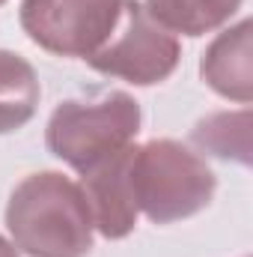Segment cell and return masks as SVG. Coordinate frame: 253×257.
Returning <instances> with one entry per match:
<instances>
[{"label": "cell", "instance_id": "cell-1", "mask_svg": "<svg viewBox=\"0 0 253 257\" xmlns=\"http://www.w3.org/2000/svg\"><path fill=\"white\" fill-rule=\"evenodd\" d=\"M6 230L12 245L30 257H86L96 227L80 183L57 171H39L9 194Z\"/></svg>", "mask_w": 253, "mask_h": 257}, {"label": "cell", "instance_id": "cell-2", "mask_svg": "<svg viewBox=\"0 0 253 257\" xmlns=\"http://www.w3.org/2000/svg\"><path fill=\"white\" fill-rule=\"evenodd\" d=\"M128 180L137 212L152 224H173L202 212L218 189V177L206 159L173 138L134 144Z\"/></svg>", "mask_w": 253, "mask_h": 257}, {"label": "cell", "instance_id": "cell-3", "mask_svg": "<svg viewBox=\"0 0 253 257\" xmlns=\"http://www.w3.org/2000/svg\"><path fill=\"white\" fill-rule=\"evenodd\" d=\"M140 132V105L131 93L114 90L98 99H68L54 108L45 144L72 171L86 174L108 156L134 144Z\"/></svg>", "mask_w": 253, "mask_h": 257}, {"label": "cell", "instance_id": "cell-4", "mask_svg": "<svg viewBox=\"0 0 253 257\" xmlns=\"http://www.w3.org/2000/svg\"><path fill=\"white\" fill-rule=\"evenodd\" d=\"M182 57L179 39L164 30L140 0H120V18L104 45L86 57L102 75L128 81L134 87H152L167 81Z\"/></svg>", "mask_w": 253, "mask_h": 257}, {"label": "cell", "instance_id": "cell-5", "mask_svg": "<svg viewBox=\"0 0 253 257\" xmlns=\"http://www.w3.org/2000/svg\"><path fill=\"white\" fill-rule=\"evenodd\" d=\"M24 33L57 57H92L120 18V0H21Z\"/></svg>", "mask_w": 253, "mask_h": 257}, {"label": "cell", "instance_id": "cell-6", "mask_svg": "<svg viewBox=\"0 0 253 257\" xmlns=\"http://www.w3.org/2000/svg\"><path fill=\"white\" fill-rule=\"evenodd\" d=\"M134 144L122 147L120 153L108 156L86 174H80V189L86 197L92 227L104 239H126L137 227V206L131 194V180H128V162H131Z\"/></svg>", "mask_w": 253, "mask_h": 257}, {"label": "cell", "instance_id": "cell-7", "mask_svg": "<svg viewBox=\"0 0 253 257\" xmlns=\"http://www.w3.org/2000/svg\"><path fill=\"white\" fill-rule=\"evenodd\" d=\"M202 81L224 99L250 105L253 99V57H250V18L226 27L212 39L200 60Z\"/></svg>", "mask_w": 253, "mask_h": 257}, {"label": "cell", "instance_id": "cell-8", "mask_svg": "<svg viewBox=\"0 0 253 257\" xmlns=\"http://www.w3.org/2000/svg\"><path fill=\"white\" fill-rule=\"evenodd\" d=\"M39 96L36 69L21 54L0 48V135L27 126L39 108Z\"/></svg>", "mask_w": 253, "mask_h": 257}, {"label": "cell", "instance_id": "cell-9", "mask_svg": "<svg viewBox=\"0 0 253 257\" xmlns=\"http://www.w3.org/2000/svg\"><path fill=\"white\" fill-rule=\"evenodd\" d=\"M244 0H146V12L170 33L206 36L242 9Z\"/></svg>", "mask_w": 253, "mask_h": 257}, {"label": "cell", "instance_id": "cell-10", "mask_svg": "<svg viewBox=\"0 0 253 257\" xmlns=\"http://www.w3.org/2000/svg\"><path fill=\"white\" fill-rule=\"evenodd\" d=\"M190 141L218 156V159H232L238 165H250V111L242 108L236 114L220 111V114H208L206 120H200Z\"/></svg>", "mask_w": 253, "mask_h": 257}, {"label": "cell", "instance_id": "cell-11", "mask_svg": "<svg viewBox=\"0 0 253 257\" xmlns=\"http://www.w3.org/2000/svg\"><path fill=\"white\" fill-rule=\"evenodd\" d=\"M0 257H18V248L9 239H3V236H0Z\"/></svg>", "mask_w": 253, "mask_h": 257}, {"label": "cell", "instance_id": "cell-12", "mask_svg": "<svg viewBox=\"0 0 253 257\" xmlns=\"http://www.w3.org/2000/svg\"><path fill=\"white\" fill-rule=\"evenodd\" d=\"M3 3H6V0H0V6H3Z\"/></svg>", "mask_w": 253, "mask_h": 257}]
</instances>
